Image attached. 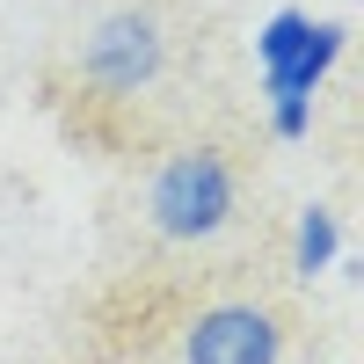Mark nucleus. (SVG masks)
Listing matches in <instances>:
<instances>
[{
	"label": "nucleus",
	"mask_w": 364,
	"mask_h": 364,
	"mask_svg": "<svg viewBox=\"0 0 364 364\" xmlns=\"http://www.w3.org/2000/svg\"><path fill=\"white\" fill-rule=\"evenodd\" d=\"M269 132L277 139H306L314 132V102H269Z\"/></svg>",
	"instance_id": "0eeeda50"
},
{
	"label": "nucleus",
	"mask_w": 364,
	"mask_h": 364,
	"mask_svg": "<svg viewBox=\"0 0 364 364\" xmlns=\"http://www.w3.org/2000/svg\"><path fill=\"white\" fill-rule=\"evenodd\" d=\"M168 66V29L154 8H109L80 44V80L102 95H139Z\"/></svg>",
	"instance_id": "f03ea898"
},
{
	"label": "nucleus",
	"mask_w": 364,
	"mask_h": 364,
	"mask_svg": "<svg viewBox=\"0 0 364 364\" xmlns=\"http://www.w3.org/2000/svg\"><path fill=\"white\" fill-rule=\"evenodd\" d=\"M233 204H240V182H233V161L219 146H182L146 182V219H154L161 240H182V248L226 233Z\"/></svg>",
	"instance_id": "f257e3e1"
},
{
	"label": "nucleus",
	"mask_w": 364,
	"mask_h": 364,
	"mask_svg": "<svg viewBox=\"0 0 364 364\" xmlns=\"http://www.w3.org/2000/svg\"><path fill=\"white\" fill-rule=\"evenodd\" d=\"M336 255H343L336 211H328V204H306V211H299V233H291V269H299V277H321V269H336Z\"/></svg>",
	"instance_id": "39448f33"
},
{
	"label": "nucleus",
	"mask_w": 364,
	"mask_h": 364,
	"mask_svg": "<svg viewBox=\"0 0 364 364\" xmlns=\"http://www.w3.org/2000/svg\"><path fill=\"white\" fill-rule=\"evenodd\" d=\"M343 44H350V29L343 22H314L306 29V44H299V58L291 66H277V73H262V95L269 102H314V87L336 73V58H343Z\"/></svg>",
	"instance_id": "20e7f679"
},
{
	"label": "nucleus",
	"mask_w": 364,
	"mask_h": 364,
	"mask_svg": "<svg viewBox=\"0 0 364 364\" xmlns=\"http://www.w3.org/2000/svg\"><path fill=\"white\" fill-rule=\"evenodd\" d=\"M306 29H314V15H299V8H277V15H269V22L255 29V58H262V73L291 66L299 44H306Z\"/></svg>",
	"instance_id": "423d86ee"
},
{
	"label": "nucleus",
	"mask_w": 364,
	"mask_h": 364,
	"mask_svg": "<svg viewBox=\"0 0 364 364\" xmlns=\"http://www.w3.org/2000/svg\"><path fill=\"white\" fill-rule=\"evenodd\" d=\"M182 364H284V321L255 299L204 306L182 328Z\"/></svg>",
	"instance_id": "7ed1b4c3"
}]
</instances>
